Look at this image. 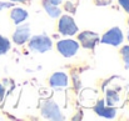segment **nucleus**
<instances>
[{
    "label": "nucleus",
    "instance_id": "f257e3e1",
    "mask_svg": "<svg viewBox=\"0 0 129 121\" xmlns=\"http://www.w3.org/2000/svg\"><path fill=\"white\" fill-rule=\"evenodd\" d=\"M29 46L34 51L45 52V51H49L51 49V40L46 35H37V36L31 38Z\"/></svg>",
    "mask_w": 129,
    "mask_h": 121
},
{
    "label": "nucleus",
    "instance_id": "f03ea898",
    "mask_svg": "<svg viewBox=\"0 0 129 121\" xmlns=\"http://www.w3.org/2000/svg\"><path fill=\"white\" fill-rule=\"evenodd\" d=\"M56 47H58V51L64 57H72V56H74L77 54V51L79 49V45H78L77 41L68 39V40L59 41L58 45H56Z\"/></svg>",
    "mask_w": 129,
    "mask_h": 121
},
{
    "label": "nucleus",
    "instance_id": "7ed1b4c3",
    "mask_svg": "<svg viewBox=\"0 0 129 121\" xmlns=\"http://www.w3.org/2000/svg\"><path fill=\"white\" fill-rule=\"evenodd\" d=\"M59 31L63 35H69V36L74 35L78 31V26L75 25V21L73 20V18L68 15L61 16L59 20Z\"/></svg>",
    "mask_w": 129,
    "mask_h": 121
},
{
    "label": "nucleus",
    "instance_id": "20e7f679",
    "mask_svg": "<svg viewBox=\"0 0 129 121\" xmlns=\"http://www.w3.org/2000/svg\"><path fill=\"white\" fill-rule=\"evenodd\" d=\"M103 44H108V45H113V46H118L123 42V34L120 31L119 28H113L110 30H108L103 38H102Z\"/></svg>",
    "mask_w": 129,
    "mask_h": 121
},
{
    "label": "nucleus",
    "instance_id": "39448f33",
    "mask_svg": "<svg viewBox=\"0 0 129 121\" xmlns=\"http://www.w3.org/2000/svg\"><path fill=\"white\" fill-rule=\"evenodd\" d=\"M42 114L45 119H50V120H63L61 112L58 107V105L55 102L51 101H46L42 107Z\"/></svg>",
    "mask_w": 129,
    "mask_h": 121
},
{
    "label": "nucleus",
    "instance_id": "423d86ee",
    "mask_svg": "<svg viewBox=\"0 0 129 121\" xmlns=\"http://www.w3.org/2000/svg\"><path fill=\"white\" fill-rule=\"evenodd\" d=\"M29 38H30V28L28 24L16 28V30L14 31V35H13V40L18 45L24 44L26 40H29Z\"/></svg>",
    "mask_w": 129,
    "mask_h": 121
},
{
    "label": "nucleus",
    "instance_id": "0eeeda50",
    "mask_svg": "<svg viewBox=\"0 0 129 121\" xmlns=\"http://www.w3.org/2000/svg\"><path fill=\"white\" fill-rule=\"evenodd\" d=\"M78 40L82 42V45L85 49H94V46L96 45L99 39H98V35L91 33V31H83L78 36Z\"/></svg>",
    "mask_w": 129,
    "mask_h": 121
},
{
    "label": "nucleus",
    "instance_id": "6e6552de",
    "mask_svg": "<svg viewBox=\"0 0 129 121\" xmlns=\"http://www.w3.org/2000/svg\"><path fill=\"white\" fill-rule=\"evenodd\" d=\"M94 110H95V112H96L99 116L108 117V119L114 117V115L117 114V109H114V107H105L104 100H99V102H98V105L95 106Z\"/></svg>",
    "mask_w": 129,
    "mask_h": 121
},
{
    "label": "nucleus",
    "instance_id": "1a4fd4ad",
    "mask_svg": "<svg viewBox=\"0 0 129 121\" xmlns=\"http://www.w3.org/2000/svg\"><path fill=\"white\" fill-rule=\"evenodd\" d=\"M50 85L54 87H65L68 85V76L64 73H55L50 78Z\"/></svg>",
    "mask_w": 129,
    "mask_h": 121
},
{
    "label": "nucleus",
    "instance_id": "9d476101",
    "mask_svg": "<svg viewBox=\"0 0 129 121\" xmlns=\"http://www.w3.org/2000/svg\"><path fill=\"white\" fill-rule=\"evenodd\" d=\"M10 16H11V19H13V21H14L15 24H20L21 21H24V20L28 18V13H26L24 9L15 8V9H13Z\"/></svg>",
    "mask_w": 129,
    "mask_h": 121
},
{
    "label": "nucleus",
    "instance_id": "9b49d317",
    "mask_svg": "<svg viewBox=\"0 0 129 121\" xmlns=\"http://www.w3.org/2000/svg\"><path fill=\"white\" fill-rule=\"evenodd\" d=\"M44 9L46 10V13L51 16V18H58L59 15H60V9L58 8V5H54V4H51V3H49V1H44Z\"/></svg>",
    "mask_w": 129,
    "mask_h": 121
},
{
    "label": "nucleus",
    "instance_id": "f8f14e48",
    "mask_svg": "<svg viewBox=\"0 0 129 121\" xmlns=\"http://www.w3.org/2000/svg\"><path fill=\"white\" fill-rule=\"evenodd\" d=\"M117 101H119V96L115 91H112V90H108L107 91V104L109 106H113Z\"/></svg>",
    "mask_w": 129,
    "mask_h": 121
},
{
    "label": "nucleus",
    "instance_id": "ddd939ff",
    "mask_svg": "<svg viewBox=\"0 0 129 121\" xmlns=\"http://www.w3.org/2000/svg\"><path fill=\"white\" fill-rule=\"evenodd\" d=\"M9 49H10V41L0 35V55H4L6 51H9Z\"/></svg>",
    "mask_w": 129,
    "mask_h": 121
},
{
    "label": "nucleus",
    "instance_id": "4468645a",
    "mask_svg": "<svg viewBox=\"0 0 129 121\" xmlns=\"http://www.w3.org/2000/svg\"><path fill=\"white\" fill-rule=\"evenodd\" d=\"M122 56H123V60H124V64H125V69H129V46H124L122 49Z\"/></svg>",
    "mask_w": 129,
    "mask_h": 121
},
{
    "label": "nucleus",
    "instance_id": "2eb2a0df",
    "mask_svg": "<svg viewBox=\"0 0 129 121\" xmlns=\"http://www.w3.org/2000/svg\"><path fill=\"white\" fill-rule=\"evenodd\" d=\"M119 4L127 13H129V0H119Z\"/></svg>",
    "mask_w": 129,
    "mask_h": 121
},
{
    "label": "nucleus",
    "instance_id": "dca6fc26",
    "mask_svg": "<svg viewBox=\"0 0 129 121\" xmlns=\"http://www.w3.org/2000/svg\"><path fill=\"white\" fill-rule=\"evenodd\" d=\"M11 6L10 3H0V9H4V8H9Z\"/></svg>",
    "mask_w": 129,
    "mask_h": 121
},
{
    "label": "nucleus",
    "instance_id": "f3484780",
    "mask_svg": "<svg viewBox=\"0 0 129 121\" xmlns=\"http://www.w3.org/2000/svg\"><path fill=\"white\" fill-rule=\"evenodd\" d=\"M46 1H49V3H51V4H54V5H59V4L61 3V0H46Z\"/></svg>",
    "mask_w": 129,
    "mask_h": 121
},
{
    "label": "nucleus",
    "instance_id": "a211bd4d",
    "mask_svg": "<svg viewBox=\"0 0 129 121\" xmlns=\"http://www.w3.org/2000/svg\"><path fill=\"white\" fill-rule=\"evenodd\" d=\"M11 1H24V0H11Z\"/></svg>",
    "mask_w": 129,
    "mask_h": 121
},
{
    "label": "nucleus",
    "instance_id": "6ab92c4d",
    "mask_svg": "<svg viewBox=\"0 0 129 121\" xmlns=\"http://www.w3.org/2000/svg\"><path fill=\"white\" fill-rule=\"evenodd\" d=\"M128 39H129V35H128Z\"/></svg>",
    "mask_w": 129,
    "mask_h": 121
},
{
    "label": "nucleus",
    "instance_id": "aec40b11",
    "mask_svg": "<svg viewBox=\"0 0 129 121\" xmlns=\"http://www.w3.org/2000/svg\"><path fill=\"white\" fill-rule=\"evenodd\" d=\"M128 24H129V20H128Z\"/></svg>",
    "mask_w": 129,
    "mask_h": 121
}]
</instances>
